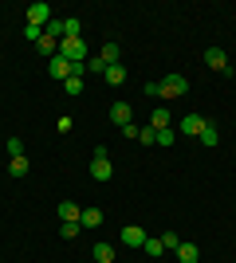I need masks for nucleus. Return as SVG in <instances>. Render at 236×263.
I'll return each mask as SVG.
<instances>
[{
	"instance_id": "nucleus-10",
	"label": "nucleus",
	"mask_w": 236,
	"mask_h": 263,
	"mask_svg": "<svg viewBox=\"0 0 236 263\" xmlns=\"http://www.w3.org/2000/svg\"><path fill=\"white\" fill-rule=\"evenodd\" d=\"M79 224H83V232H87V228H102V209H83Z\"/></svg>"
},
{
	"instance_id": "nucleus-8",
	"label": "nucleus",
	"mask_w": 236,
	"mask_h": 263,
	"mask_svg": "<svg viewBox=\"0 0 236 263\" xmlns=\"http://www.w3.org/2000/svg\"><path fill=\"white\" fill-rule=\"evenodd\" d=\"M83 209H79L75 200H59V224H79Z\"/></svg>"
},
{
	"instance_id": "nucleus-12",
	"label": "nucleus",
	"mask_w": 236,
	"mask_h": 263,
	"mask_svg": "<svg viewBox=\"0 0 236 263\" xmlns=\"http://www.w3.org/2000/svg\"><path fill=\"white\" fill-rule=\"evenodd\" d=\"M111 122L122 130L126 122H130V106H126V102H114V106H111Z\"/></svg>"
},
{
	"instance_id": "nucleus-15",
	"label": "nucleus",
	"mask_w": 236,
	"mask_h": 263,
	"mask_svg": "<svg viewBox=\"0 0 236 263\" xmlns=\"http://www.w3.org/2000/svg\"><path fill=\"white\" fill-rule=\"evenodd\" d=\"M90 255H95V263H114V248H111V243H95V252H90Z\"/></svg>"
},
{
	"instance_id": "nucleus-9",
	"label": "nucleus",
	"mask_w": 236,
	"mask_h": 263,
	"mask_svg": "<svg viewBox=\"0 0 236 263\" xmlns=\"http://www.w3.org/2000/svg\"><path fill=\"white\" fill-rule=\"evenodd\" d=\"M47 71H51V79H59V83L71 79V63L63 59V55H51V67H47Z\"/></svg>"
},
{
	"instance_id": "nucleus-20",
	"label": "nucleus",
	"mask_w": 236,
	"mask_h": 263,
	"mask_svg": "<svg viewBox=\"0 0 236 263\" xmlns=\"http://www.w3.org/2000/svg\"><path fill=\"white\" fill-rule=\"evenodd\" d=\"M102 63H106V67H114V63H118V44H102Z\"/></svg>"
},
{
	"instance_id": "nucleus-13",
	"label": "nucleus",
	"mask_w": 236,
	"mask_h": 263,
	"mask_svg": "<svg viewBox=\"0 0 236 263\" xmlns=\"http://www.w3.org/2000/svg\"><path fill=\"white\" fill-rule=\"evenodd\" d=\"M102 79H106V83H111V87H122V83H126V67H122V63H114V67H106V75H102Z\"/></svg>"
},
{
	"instance_id": "nucleus-11",
	"label": "nucleus",
	"mask_w": 236,
	"mask_h": 263,
	"mask_svg": "<svg viewBox=\"0 0 236 263\" xmlns=\"http://www.w3.org/2000/svg\"><path fill=\"white\" fill-rule=\"evenodd\" d=\"M173 255H177V263H197V259H201L197 243H177V252H173Z\"/></svg>"
},
{
	"instance_id": "nucleus-1",
	"label": "nucleus",
	"mask_w": 236,
	"mask_h": 263,
	"mask_svg": "<svg viewBox=\"0 0 236 263\" xmlns=\"http://www.w3.org/2000/svg\"><path fill=\"white\" fill-rule=\"evenodd\" d=\"M59 55L67 59V63H87V40L79 35V40H63L59 44Z\"/></svg>"
},
{
	"instance_id": "nucleus-3",
	"label": "nucleus",
	"mask_w": 236,
	"mask_h": 263,
	"mask_svg": "<svg viewBox=\"0 0 236 263\" xmlns=\"http://www.w3.org/2000/svg\"><path fill=\"white\" fill-rule=\"evenodd\" d=\"M205 67L216 71V75H232V63H228V55L221 51V47H209V51H205Z\"/></svg>"
},
{
	"instance_id": "nucleus-2",
	"label": "nucleus",
	"mask_w": 236,
	"mask_h": 263,
	"mask_svg": "<svg viewBox=\"0 0 236 263\" xmlns=\"http://www.w3.org/2000/svg\"><path fill=\"white\" fill-rule=\"evenodd\" d=\"M181 95H189V79L185 75H166L161 79V99H181Z\"/></svg>"
},
{
	"instance_id": "nucleus-19",
	"label": "nucleus",
	"mask_w": 236,
	"mask_h": 263,
	"mask_svg": "<svg viewBox=\"0 0 236 263\" xmlns=\"http://www.w3.org/2000/svg\"><path fill=\"white\" fill-rule=\"evenodd\" d=\"M173 142H177V130H173V126L157 130V138H154V145H173Z\"/></svg>"
},
{
	"instance_id": "nucleus-21",
	"label": "nucleus",
	"mask_w": 236,
	"mask_h": 263,
	"mask_svg": "<svg viewBox=\"0 0 236 263\" xmlns=\"http://www.w3.org/2000/svg\"><path fill=\"white\" fill-rule=\"evenodd\" d=\"M28 169H32V165H28V157H12V165H8V173H12V177H24Z\"/></svg>"
},
{
	"instance_id": "nucleus-18",
	"label": "nucleus",
	"mask_w": 236,
	"mask_h": 263,
	"mask_svg": "<svg viewBox=\"0 0 236 263\" xmlns=\"http://www.w3.org/2000/svg\"><path fill=\"white\" fill-rule=\"evenodd\" d=\"M59 44H63V40H51V35H44V40L35 44V51H44V55H59Z\"/></svg>"
},
{
	"instance_id": "nucleus-27",
	"label": "nucleus",
	"mask_w": 236,
	"mask_h": 263,
	"mask_svg": "<svg viewBox=\"0 0 236 263\" xmlns=\"http://www.w3.org/2000/svg\"><path fill=\"white\" fill-rule=\"evenodd\" d=\"M177 236H173V232H161V248H166V252H177Z\"/></svg>"
},
{
	"instance_id": "nucleus-16",
	"label": "nucleus",
	"mask_w": 236,
	"mask_h": 263,
	"mask_svg": "<svg viewBox=\"0 0 236 263\" xmlns=\"http://www.w3.org/2000/svg\"><path fill=\"white\" fill-rule=\"evenodd\" d=\"M197 142H201V145H216V142H221V138H216V126H213V122H205V130L197 134Z\"/></svg>"
},
{
	"instance_id": "nucleus-17",
	"label": "nucleus",
	"mask_w": 236,
	"mask_h": 263,
	"mask_svg": "<svg viewBox=\"0 0 236 263\" xmlns=\"http://www.w3.org/2000/svg\"><path fill=\"white\" fill-rule=\"evenodd\" d=\"M142 252H146L150 259H154V255H161V252H166V248H161V236H146V243H142Z\"/></svg>"
},
{
	"instance_id": "nucleus-22",
	"label": "nucleus",
	"mask_w": 236,
	"mask_h": 263,
	"mask_svg": "<svg viewBox=\"0 0 236 263\" xmlns=\"http://www.w3.org/2000/svg\"><path fill=\"white\" fill-rule=\"evenodd\" d=\"M24 40H28V44H40V40H44V28H35V24H24Z\"/></svg>"
},
{
	"instance_id": "nucleus-30",
	"label": "nucleus",
	"mask_w": 236,
	"mask_h": 263,
	"mask_svg": "<svg viewBox=\"0 0 236 263\" xmlns=\"http://www.w3.org/2000/svg\"><path fill=\"white\" fill-rule=\"evenodd\" d=\"M138 134H142V126H134V122H126V126H122V138H134V142H138Z\"/></svg>"
},
{
	"instance_id": "nucleus-23",
	"label": "nucleus",
	"mask_w": 236,
	"mask_h": 263,
	"mask_svg": "<svg viewBox=\"0 0 236 263\" xmlns=\"http://www.w3.org/2000/svg\"><path fill=\"white\" fill-rule=\"evenodd\" d=\"M87 71H90V75H106V63H102V55H90V59H87Z\"/></svg>"
},
{
	"instance_id": "nucleus-5",
	"label": "nucleus",
	"mask_w": 236,
	"mask_h": 263,
	"mask_svg": "<svg viewBox=\"0 0 236 263\" xmlns=\"http://www.w3.org/2000/svg\"><path fill=\"white\" fill-rule=\"evenodd\" d=\"M90 177H95V181H111L114 177L111 157H90Z\"/></svg>"
},
{
	"instance_id": "nucleus-14",
	"label": "nucleus",
	"mask_w": 236,
	"mask_h": 263,
	"mask_svg": "<svg viewBox=\"0 0 236 263\" xmlns=\"http://www.w3.org/2000/svg\"><path fill=\"white\" fill-rule=\"evenodd\" d=\"M150 126H154V130H166V126H173V118H169V110H166V106H157L154 114H150Z\"/></svg>"
},
{
	"instance_id": "nucleus-6",
	"label": "nucleus",
	"mask_w": 236,
	"mask_h": 263,
	"mask_svg": "<svg viewBox=\"0 0 236 263\" xmlns=\"http://www.w3.org/2000/svg\"><path fill=\"white\" fill-rule=\"evenodd\" d=\"M118 240H122L126 248H142V243H146V228H138V224H126Z\"/></svg>"
},
{
	"instance_id": "nucleus-29",
	"label": "nucleus",
	"mask_w": 236,
	"mask_h": 263,
	"mask_svg": "<svg viewBox=\"0 0 236 263\" xmlns=\"http://www.w3.org/2000/svg\"><path fill=\"white\" fill-rule=\"evenodd\" d=\"M8 157H24V142L20 138H8Z\"/></svg>"
},
{
	"instance_id": "nucleus-4",
	"label": "nucleus",
	"mask_w": 236,
	"mask_h": 263,
	"mask_svg": "<svg viewBox=\"0 0 236 263\" xmlns=\"http://www.w3.org/2000/svg\"><path fill=\"white\" fill-rule=\"evenodd\" d=\"M51 20H56V16H51V8H47L44 0H35L32 8H28V24H35V28H47Z\"/></svg>"
},
{
	"instance_id": "nucleus-24",
	"label": "nucleus",
	"mask_w": 236,
	"mask_h": 263,
	"mask_svg": "<svg viewBox=\"0 0 236 263\" xmlns=\"http://www.w3.org/2000/svg\"><path fill=\"white\" fill-rule=\"evenodd\" d=\"M63 90H67L71 99H79V95H83V79H75V75H71L67 83H63Z\"/></svg>"
},
{
	"instance_id": "nucleus-25",
	"label": "nucleus",
	"mask_w": 236,
	"mask_h": 263,
	"mask_svg": "<svg viewBox=\"0 0 236 263\" xmlns=\"http://www.w3.org/2000/svg\"><path fill=\"white\" fill-rule=\"evenodd\" d=\"M79 232H83V224H59V236H63V240H75Z\"/></svg>"
},
{
	"instance_id": "nucleus-7",
	"label": "nucleus",
	"mask_w": 236,
	"mask_h": 263,
	"mask_svg": "<svg viewBox=\"0 0 236 263\" xmlns=\"http://www.w3.org/2000/svg\"><path fill=\"white\" fill-rule=\"evenodd\" d=\"M201 130H205V118H201V114H185V118H181L177 138H181V134H185V138H197Z\"/></svg>"
},
{
	"instance_id": "nucleus-28",
	"label": "nucleus",
	"mask_w": 236,
	"mask_h": 263,
	"mask_svg": "<svg viewBox=\"0 0 236 263\" xmlns=\"http://www.w3.org/2000/svg\"><path fill=\"white\" fill-rule=\"evenodd\" d=\"M146 99H161V79H150L146 83Z\"/></svg>"
},
{
	"instance_id": "nucleus-26",
	"label": "nucleus",
	"mask_w": 236,
	"mask_h": 263,
	"mask_svg": "<svg viewBox=\"0 0 236 263\" xmlns=\"http://www.w3.org/2000/svg\"><path fill=\"white\" fill-rule=\"evenodd\" d=\"M44 35H51V40H63V20H51L44 28Z\"/></svg>"
}]
</instances>
